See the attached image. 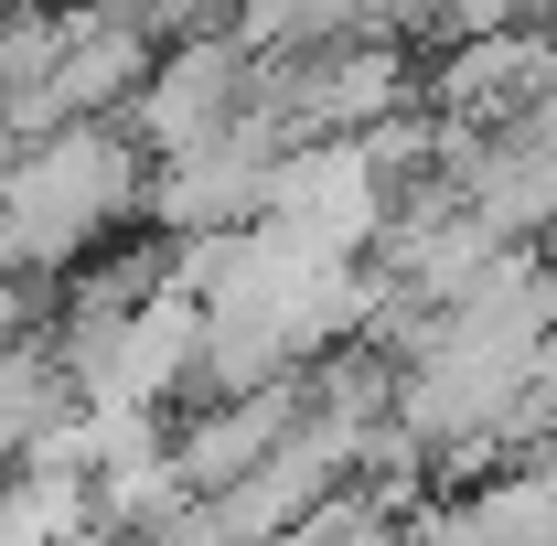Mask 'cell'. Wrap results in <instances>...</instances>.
<instances>
[{
	"instance_id": "1",
	"label": "cell",
	"mask_w": 557,
	"mask_h": 546,
	"mask_svg": "<svg viewBox=\"0 0 557 546\" xmlns=\"http://www.w3.org/2000/svg\"><path fill=\"white\" fill-rule=\"evenodd\" d=\"M225 86H236V54H225V44L183 54V65H161V97H150L161 139H205L214 119H225Z\"/></svg>"
}]
</instances>
